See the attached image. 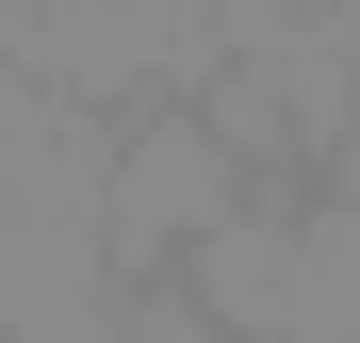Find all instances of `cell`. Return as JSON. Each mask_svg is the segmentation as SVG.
Listing matches in <instances>:
<instances>
[{"mask_svg":"<svg viewBox=\"0 0 360 343\" xmlns=\"http://www.w3.org/2000/svg\"><path fill=\"white\" fill-rule=\"evenodd\" d=\"M197 114L229 131V163H328L344 131H360V33L344 17H213V82H197Z\"/></svg>","mask_w":360,"mask_h":343,"instance_id":"3957f363","label":"cell"},{"mask_svg":"<svg viewBox=\"0 0 360 343\" xmlns=\"http://www.w3.org/2000/svg\"><path fill=\"white\" fill-rule=\"evenodd\" d=\"M246 213H262V180L229 163V131H213L197 98L115 114V163H98V246H115V278H197Z\"/></svg>","mask_w":360,"mask_h":343,"instance_id":"6da1fadb","label":"cell"},{"mask_svg":"<svg viewBox=\"0 0 360 343\" xmlns=\"http://www.w3.org/2000/svg\"><path fill=\"white\" fill-rule=\"evenodd\" d=\"M328 213H344V229H360V131H344V147H328Z\"/></svg>","mask_w":360,"mask_h":343,"instance_id":"277c9868","label":"cell"},{"mask_svg":"<svg viewBox=\"0 0 360 343\" xmlns=\"http://www.w3.org/2000/svg\"><path fill=\"white\" fill-rule=\"evenodd\" d=\"M180 311L229 327V343H360V229L328 196H262L197 278H180Z\"/></svg>","mask_w":360,"mask_h":343,"instance_id":"7a4b0ae2","label":"cell"}]
</instances>
